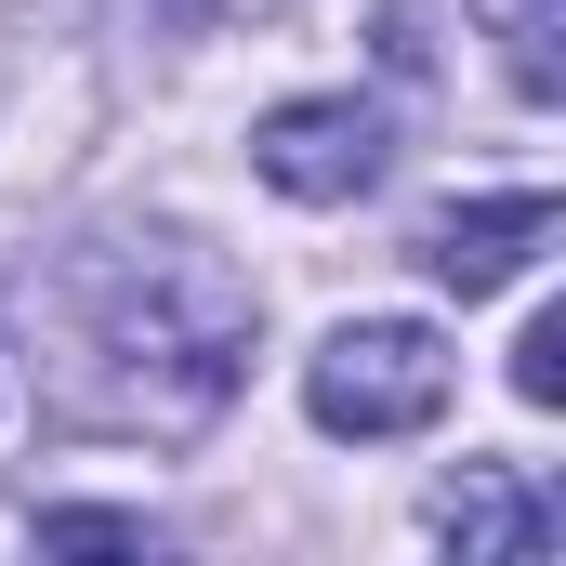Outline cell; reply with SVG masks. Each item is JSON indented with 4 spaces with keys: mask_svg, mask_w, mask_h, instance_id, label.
Wrapping results in <instances>:
<instances>
[{
    "mask_svg": "<svg viewBox=\"0 0 566 566\" xmlns=\"http://www.w3.org/2000/svg\"><path fill=\"white\" fill-rule=\"evenodd\" d=\"M158 13H185V27H251V13H277V0H158Z\"/></svg>",
    "mask_w": 566,
    "mask_h": 566,
    "instance_id": "9c48e42d",
    "label": "cell"
},
{
    "mask_svg": "<svg viewBox=\"0 0 566 566\" xmlns=\"http://www.w3.org/2000/svg\"><path fill=\"white\" fill-rule=\"evenodd\" d=\"M40 541H80V554H133V514H40Z\"/></svg>",
    "mask_w": 566,
    "mask_h": 566,
    "instance_id": "ba28073f",
    "label": "cell"
},
{
    "mask_svg": "<svg viewBox=\"0 0 566 566\" xmlns=\"http://www.w3.org/2000/svg\"><path fill=\"white\" fill-rule=\"evenodd\" d=\"M554 224H566V211L541 198V185H514V198H461V211L422 224V264L461 290V303H488V290H514L541 251H554Z\"/></svg>",
    "mask_w": 566,
    "mask_h": 566,
    "instance_id": "277c9868",
    "label": "cell"
},
{
    "mask_svg": "<svg viewBox=\"0 0 566 566\" xmlns=\"http://www.w3.org/2000/svg\"><path fill=\"white\" fill-rule=\"evenodd\" d=\"M448 382H461V356L434 343L422 316H356V329H329V343L303 356V409L329 434H356V448L448 422Z\"/></svg>",
    "mask_w": 566,
    "mask_h": 566,
    "instance_id": "7a4b0ae2",
    "label": "cell"
},
{
    "mask_svg": "<svg viewBox=\"0 0 566 566\" xmlns=\"http://www.w3.org/2000/svg\"><path fill=\"white\" fill-rule=\"evenodd\" d=\"M40 329V409L66 434H198L251 369V290L211 251H66L53 277H13Z\"/></svg>",
    "mask_w": 566,
    "mask_h": 566,
    "instance_id": "6da1fadb",
    "label": "cell"
},
{
    "mask_svg": "<svg viewBox=\"0 0 566 566\" xmlns=\"http://www.w3.org/2000/svg\"><path fill=\"white\" fill-rule=\"evenodd\" d=\"M514 396H527V409H566V303L527 316V343H514Z\"/></svg>",
    "mask_w": 566,
    "mask_h": 566,
    "instance_id": "52a82bcc",
    "label": "cell"
},
{
    "mask_svg": "<svg viewBox=\"0 0 566 566\" xmlns=\"http://www.w3.org/2000/svg\"><path fill=\"white\" fill-rule=\"evenodd\" d=\"M501 40H514V80H527V93H554V80H566V66H554L566 0H501Z\"/></svg>",
    "mask_w": 566,
    "mask_h": 566,
    "instance_id": "8992f818",
    "label": "cell"
},
{
    "mask_svg": "<svg viewBox=\"0 0 566 566\" xmlns=\"http://www.w3.org/2000/svg\"><path fill=\"white\" fill-rule=\"evenodd\" d=\"M251 171L277 198H303V211H343V198L382 185V106L369 93H303V106H277L251 133Z\"/></svg>",
    "mask_w": 566,
    "mask_h": 566,
    "instance_id": "3957f363",
    "label": "cell"
},
{
    "mask_svg": "<svg viewBox=\"0 0 566 566\" xmlns=\"http://www.w3.org/2000/svg\"><path fill=\"white\" fill-rule=\"evenodd\" d=\"M448 541L474 566H527V554H554V501L514 488V474H461L448 488Z\"/></svg>",
    "mask_w": 566,
    "mask_h": 566,
    "instance_id": "5b68a950",
    "label": "cell"
}]
</instances>
